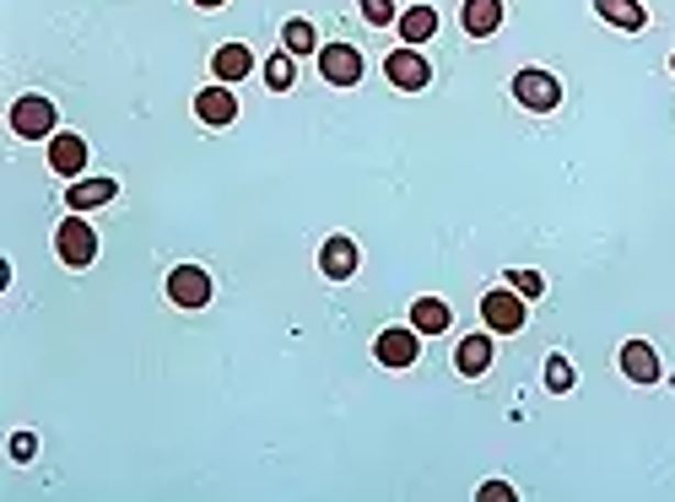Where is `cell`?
Segmentation results:
<instances>
[{"label":"cell","mask_w":675,"mask_h":502,"mask_svg":"<svg viewBox=\"0 0 675 502\" xmlns=\"http://www.w3.org/2000/svg\"><path fill=\"white\" fill-rule=\"evenodd\" d=\"M55 254H60L70 270H81V265H92L98 259V233H92V222L76 211V216H65L60 227H55Z\"/></svg>","instance_id":"6da1fadb"},{"label":"cell","mask_w":675,"mask_h":502,"mask_svg":"<svg viewBox=\"0 0 675 502\" xmlns=\"http://www.w3.org/2000/svg\"><path fill=\"white\" fill-rule=\"evenodd\" d=\"M482 319H487L491 335H519L524 330V319H530V303H519V292L513 287H497L482 298Z\"/></svg>","instance_id":"7a4b0ae2"},{"label":"cell","mask_w":675,"mask_h":502,"mask_svg":"<svg viewBox=\"0 0 675 502\" xmlns=\"http://www.w3.org/2000/svg\"><path fill=\"white\" fill-rule=\"evenodd\" d=\"M11 130H16L22 141H44V135H55V103H49V98H38V92L16 98V103H11Z\"/></svg>","instance_id":"3957f363"},{"label":"cell","mask_w":675,"mask_h":502,"mask_svg":"<svg viewBox=\"0 0 675 502\" xmlns=\"http://www.w3.org/2000/svg\"><path fill=\"white\" fill-rule=\"evenodd\" d=\"M513 98L524 109H535V114H552L556 103H562V81H556L552 70H519L513 76Z\"/></svg>","instance_id":"277c9868"},{"label":"cell","mask_w":675,"mask_h":502,"mask_svg":"<svg viewBox=\"0 0 675 502\" xmlns=\"http://www.w3.org/2000/svg\"><path fill=\"white\" fill-rule=\"evenodd\" d=\"M168 303L174 309H206L211 303V276L200 265H174L168 270Z\"/></svg>","instance_id":"5b68a950"},{"label":"cell","mask_w":675,"mask_h":502,"mask_svg":"<svg viewBox=\"0 0 675 502\" xmlns=\"http://www.w3.org/2000/svg\"><path fill=\"white\" fill-rule=\"evenodd\" d=\"M319 76H324L330 87H357V81H363V55H357V44H324V49H319Z\"/></svg>","instance_id":"8992f818"},{"label":"cell","mask_w":675,"mask_h":502,"mask_svg":"<svg viewBox=\"0 0 675 502\" xmlns=\"http://www.w3.org/2000/svg\"><path fill=\"white\" fill-rule=\"evenodd\" d=\"M373 357H378L384 368H411V362L422 357V330H378Z\"/></svg>","instance_id":"52a82bcc"},{"label":"cell","mask_w":675,"mask_h":502,"mask_svg":"<svg viewBox=\"0 0 675 502\" xmlns=\"http://www.w3.org/2000/svg\"><path fill=\"white\" fill-rule=\"evenodd\" d=\"M384 76H389V87H400V92H422L432 81V65L422 60V49H395L389 60H384Z\"/></svg>","instance_id":"ba28073f"},{"label":"cell","mask_w":675,"mask_h":502,"mask_svg":"<svg viewBox=\"0 0 675 502\" xmlns=\"http://www.w3.org/2000/svg\"><path fill=\"white\" fill-rule=\"evenodd\" d=\"M195 120L211 130H228L239 120V98H233V87H200V98H195Z\"/></svg>","instance_id":"9c48e42d"},{"label":"cell","mask_w":675,"mask_h":502,"mask_svg":"<svg viewBox=\"0 0 675 502\" xmlns=\"http://www.w3.org/2000/svg\"><path fill=\"white\" fill-rule=\"evenodd\" d=\"M49 168L65 174V179H81V174H87V141L70 135V130H55V135H49Z\"/></svg>","instance_id":"30bf717a"},{"label":"cell","mask_w":675,"mask_h":502,"mask_svg":"<svg viewBox=\"0 0 675 502\" xmlns=\"http://www.w3.org/2000/svg\"><path fill=\"white\" fill-rule=\"evenodd\" d=\"M357 265H363V254L352 238H330L324 249H319V270L330 276V281H352L357 276Z\"/></svg>","instance_id":"8fae6325"},{"label":"cell","mask_w":675,"mask_h":502,"mask_svg":"<svg viewBox=\"0 0 675 502\" xmlns=\"http://www.w3.org/2000/svg\"><path fill=\"white\" fill-rule=\"evenodd\" d=\"M621 373L632 383H660V352L649 341H627L621 346Z\"/></svg>","instance_id":"7c38bea8"},{"label":"cell","mask_w":675,"mask_h":502,"mask_svg":"<svg viewBox=\"0 0 675 502\" xmlns=\"http://www.w3.org/2000/svg\"><path fill=\"white\" fill-rule=\"evenodd\" d=\"M120 194V185L114 179H70V189H65V205L70 211H98V205H109Z\"/></svg>","instance_id":"4fadbf2b"},{"label":"cell","mask_w":675,"mask_h":502,"mask_svg":"<svg viewBox=\"0 0 675 502\" xmlns=\"http://www.w3.org/2000/svg\"><path fill=\"white\" fill-rule=\"evenodd\" d=\"M248 70H254V55H248V44H222V49L211 55V76H217L222 87L244 81Z\"/></svg>","instance_id":"5bb4252c"},{"label":"cell","mask_w":675,"mask_h":502,"mask_svg":"<svg viewBox=\"0 0 675 502\" xmlns=\"http://www.w3.org/2000/svg\"><path fill=\"white\" fill-rule=\"evenodd\" d=\"M460 22H465L471 38H491V33L502 27V0H465Z\"/></svg>","instance_id":"9a60e30c"},{"label":"cell","mask_w":675,"mask_h":502,"mask_svg":"<svg viewBox=\"0 0 675 502\" xmlns=\"http://www.w3.org/2000/svg\"><path fill=\"white\" fill-rule=\"evenodd\" d=\"M454 368L465 378H482L491 368V335H465L460 352H454Z\"/></svg>","instance_id":"2e32d148"},{"label":"cell","mask_w":675,"mask_h":502,"mask_svg":"<svg viewBox=\"0 0 675 502\" xmlns=\"http://www.w3.org/2000/svg\"><path fill=\"white\" fill-rule=\"evenodd\" d=\"M454 324V314H449V303L443 298H417L411 303V330H422V335H443Z\"/></svg>","instance_id":"e0dca14e"},{"label":"cell","mask_w":675,"mask_h":502,"mask_svg":"<svg viewBox=\"0 0 675 502\" xmlns=\"http://www.w3.org/2000/svg\"><path fill=\"white\" fill-rule=\"evenodd\" d=\"M595 11H600L611 27H621V33H638V27L649 22V11H643L638 0H595Z\"/></svg>","instance_id":"ac0fdd59"},{"label":"cell","mask_w":675,"mask_h":502,"mask_svg":"<svg viewBox=\"0 0 675 502\" xmlns=\"http://www.w3.org/2000/svg\"><path fill=\"white\" fill-rule=\"evenodd\" d=\"M432 33H438V11H432V5L400 11V38H406V44H428Z\"/></svg>","instance_id":"d6986e66"},{"label":"cell","mask_w":675,"mask_h":502,"mask_svg":"<svg viewBox=\"0 0 675 502\" xmlns=\"http://www.w3.org/2000/svg\"><path fill=\"white\" fill-rule=\"evenodd\" d=\"M313 44H319V33H313V22H303V16H292L281 27V49L287 55H313Z\"/></svg>","instance_id":"ffe728a7"},{"label":"cell","mask_w":675,"mask_h":502,"mask_svg":"<svg viewBox=\"0 0 675 502\" xmlns=\"http://www.w3.org/2000/svg\"><path fill=\"white\" fill-rule=\"evenodd\" d=\"M292 60H298V55H287V49L265 60V81H270V92H287V87H292V76H298V70H292Z\"/></svg>","instance_id":"44dd1931"},{"label":"cell","mask_w":675,"mask_h":502,"mask_svg":"<svg viewBox=\"0 0 675 502\" xmlns=\"http://www.w3.org/2000/svg\"><path fill=\"white\" fill-rule=\"evenodd\" d=\"M573 362H567V357H552V362H546V389H552V394H567V389H573Z\"/></svg>","instance_id":"7402d4cb"},{"label":"cell","mask_w":675,"mask_h":502,"mask_svg":"<svg viewBox=\"0 0 675 502\" xmlns=\"http://www.w3.org/2000/svg\"><path fill=\"white\" fill-rule=\"evenodd\" d=\"M357 5H363V16H368L373 27H389V22H400L395 0H357Z\"/></svg>","instance_id":"603a6c76"},{"label":"cell","mask_w":675,"mask_h":502,"mask_svg":"<svg viewBox=\"0 0 675 502\" xmlns=\"http://www.w3.org/2000/svg\"><path fill=\"white\" fill-rule=\"evenodd\" d=\"M508 287H513L519 298H541V292H546V281H541L535 270H513V276H508Z\"/></svg>","instance_id":"cb8c5ba5"},{"label":"cell","mask_w":675,"mask_h":502,"mask_svg":"<svg viewBox=\"0 0 675 502\" xmlns=\"http://www.w3.org/2000/svg\"><path fill=\"white\" fill-rule=\"evenodd\" d=\"M476 498H482V502H513V487H508V481H487Z\"/></svg>","instance_id":"d4e9b609"},{"label":"cell","mask_w":675,"mask_h":502,"mask_svg":"<svg viewBox=\"0 0 675 502\" xmlns=\"http://www.w3.org/2000/svg\"><path fill=\"white\" fill-rule=\"evenodd\" d=\"M33 454H38V438H33V433H16V438H11V459H33Z\"/></svg>","instance_id":"484cf974"},{"label":"cell","mask_w":675,"mask_h":502,"mask_svg":"<svg viewBox=\"0 0 675 502\" xmlns=\"http://www.w3.org/2000/svg\"><path fill=\"white\" fill-rule=\"evenodd\" d=\"M195 5H200V11H217V5H228V0H195Z\"/></svg>","instance_id":"4316f807"},{"label":"cell","mask_w":675,"mask_h":502,"mask_svg":"<svg viewBox=\"0 0 675 502\" xmlns=\"http://www.w3.org/2000/svg\"><path fill=\"white\" fill-rule=\"evenodd\" d=\"M671 70H675V55H671Z\"/></svg>","instance_id":"83f0119b"}]
</instances>
